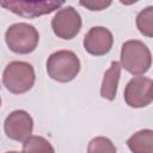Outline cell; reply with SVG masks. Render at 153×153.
I'll return each instance as SVG.
<instances>
[{"label": "cell", "mask_w": 153, "mask_h": 153, "mask_svg": "<svg viewBox=\"0 0 153 153\" xmlns=\"http://www.w3.org/2000/svg\"><path fill=\"white\" fill-rule=\"evenodd\" d=\"M80 60L71 50H57L47 60V73L57 82H69L80 72Z\"/></svg>", "instance_id": "7a4b0ae2"}, {"label": "cell", "mask_w": 153, "mask_h": 153, "mask_svg": "<svg viewBox=\"0 0 153 153\" xmlns=\"http://www.w3.org/2000/svg\"><path fill=\"white\" fill-rule=\"evenodd\" d=\"M121 65L117 61H112L110 68L104 73L102 86H100V96L108 100H114L117 94L118 81L121 76Z\"/></svg>", "instance_id": "30bf717a"}, {"label": "cell", "mask_w": 153, "mask_h": 153, "mask_svg": "<svg viewBox=\"0 0 153 153\" xmlns=\"http://www.w3.org/2000/svg\"><path fill=\"white\" fill-rule=\"evenodd\" d=\"M36 75L33 67L24 61L10 62L2 73V84L7 91L22 94L30 91L35 84Z\"/></svg>", "instance_id": "3957f363"}, {"label": "cell", "mask_w": 153, "mask_h": 153, "mask_svg": "<svg viewBox=\"0 0 153 153\" xmlns=\"http://www.w3.org/2000/svg\"><path fill=\"white\" fill-rule=\"evenodd\" d=\"M6 153H19V152H17V151H10V152H6Z\"/></svg>", "instance_id": "2e32d148"}, {"label": "cell", "mask_w": 153, "mask_h": 153, "mask_svg": "<svg viewBox=\"0 0 153 153\" xmlns=\"http://www.w3.org/2000/svg\"><path fill=\"white\" fill-rule=\"evenodd\" d=\"M4 130L11 140L24 142L32 134L33 120L25 110H14L5 118Z\"/></svg>", "instance_id": "ba28073f"}, {"label": "cell", "mask_w": 153, "mask_h": 153, "mask_svg": "<svg viewBox=\"0 0 153 153\" xmlns=\"http://www.w3.org/2000/svg\"><path fill=\"white\" fill-rule=\"evenodd\" d=\"M84 49L93 56L108 54L114 44V37L109 29L104 26H93L84 37Z\"/></svg>", "instance_id": "9c48e42d"}, {"label": "cell", "mask_w": 153, "mask_h": 153, "mask_svg": "<svg viewBox=\"0 0 153 153\" xmlns=\"http://www.w3.org/2000/svg\"><path fill=\"white\" fill-rule=\"evenodd\" d=\"M81 6L88 8L90 11H102L111 5V1H80Z\"/></svg>", "instance_id": "9a60e30c"}, {"label": "cell", "mask_w": 153, "mask_h": 153, "mask_svg": "<svg viewBox=\"0 0 153 153\" xmlns=\"http://www.w3.org/2000/svg\"><path fill=\"white\" fill-rule=\"evenodd\" d=\"M22 153H55V149L47 139L33 135L24 141Z\"/></svg>", "instance_id": "7c38bea8"}, {"label": "cell", "mask_w": 153, "mask_h": 153, "mask_svg": "<svg viewBox=\"0 0 153 153\" xmlns=\"http://www.w3.org/2000/svg\"><path fill=\"white\" fill-rule=\"evenodd\" d=\"M153 81L146 76H135L129 80L124 88V100L134 109L145 108L153 100Z\"/></svg>", "instance_id": "52a82bcc"}, {"label": "cell", "mask_w": 153, "mask_h": 153, "mask_svg": "<svg viewBox=\"0 0 153 153\" xmlns=\"http://www.w3.org/2000/svg\"><path fill=\"white\" fill-rule=\"evenodd\" d=\"M127 146L131 153H153V130L142 129L136 131L127 140Z\"/></svg>", "instance_id": "8fae6325"}, {"label": "cell", "mask_w": 153, "mask_h": 153, "mask_svg": "<svg viewBox=\"0 0 153 153\" xmlns=\"http://www.w3.org/2000/svg\"><path fill=\"white\" fill-rule=\"evenodd\" d=\"M81 17L72 6L60 8L51 20V29L54 33L61 39L74 38L81 29Z\"/></svg>", "instance_id": "8992f818"}, {"label": "cell", "mask_w": 153, "mask_h": 153, "mask_svg": "<svg viewBox=\"0 0 153 153\" xmlns=\"http://www.w3.org/2000/svg\"><path fill=\"white\" fill-rule=\"evenodd\" d=\"M87 153H116V147L110 139L97 136L90 141Z\"/></svg>", "instance_id": "5bb4252c"}, {"label": "cell", "mask_w": 153, "mask_h": 153, "mask_svg": "<svg viewBox=\"0 0 153 153\" xmlns=\"http://www.w3.org/2000/svg\"><path fill=\"white\" fill-rule=\"evenodd\" d=\"M0 106H1V97H0Z\"/></svg>", "instance_id": "e0dca14e"}, {"label": "cell", "mask_w": 153, "mask_h": 153, "mask_svg": "<svg viewBox=\"0 0 153 153\" xmlns=\"http://www.w3.org/2000/svg\"><path fill=\"white\" fill-rule=\"evenodd\" d=\"M5 42L11 51L25 55L37 48L39 35L35 26L27 23H16L6 30Z\"/></svg>", "instance_id": "277c9868"}, {"label": "cell", "mask_w": 153, "mask_h": 153, "mask_svg": "<svg viewBox=\"0 0 153 153\" xmlns=\"http://www.w3.org/2000/svg\"><path fill=\"white\" fill-rule=\"evenodd\" d=\"M136 26L139 31L147 37L153 36V7L148 6L136 16Z\"/></svg>", "instance_id": "4fadbf2b"}, {"label": "cell", "mask_w": 153, "mask_h": 153, "mask_svg": "<svg viewBox=\"0 0 153 153\" xmlns=\"http://www.w3.org/2000/svg\"><path fill=\"white\" fill-rule=\"evenodd\" d=\"M63 1H24V0H5L0 1V6L24 18H37L49 14L63 6Z\"/></svg>", "instance_id": "5b68a950"}, {"label": "cell", "mask_w": 153, "mask_h": 153, "mask_svg": "<svg viewBox=\"0 0 153 153\" xmlns=\"http://www.w3.org/2000/svg\"><path fill=\"white\" fill-rule=\"evenodd\" d=\"M121 67L133 75L148 72L152 65V55L147 45L139 39H130L121 48Z\"/></svg>", "instance_id": "6da1fadb"}]
</instances>
